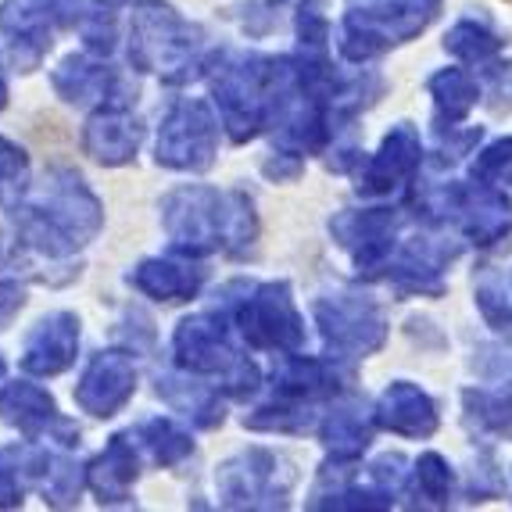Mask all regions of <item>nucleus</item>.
<instances>
[{"mask_svg":"<svg viewBox=\"0 0 512 512\" xmlns=\"http://www.w3.org/2000/svg\"><path fill=\"white\" fill-rule=\"evenodd\" d=\"M158 398L172 405L176 412L194 419V427H219L222 423V402L219 394L208 384H197V380H180V376H158Z\"/></svg>","mask_w":512,"mask_h":512,"instance_id":"412c9836","label":"nucleus"},{"mask_svg":"<svg viewBox=\"0 0 512 512\" xmlns=\"http://www.w3.org/2000/svg\"><path fill=\"white\" fill-rule=\"evenodd\" d=\"M79 36H83V47L97 58H108L119 43V4H104V0H94L86 8L83 22H79Z\"/></svg>","mask_w":512,"mask_h":512,"instance_id":"393cba45","label":"nucleus"},{"mask_svg":"<svg viewBox=\"0 0 512 512\" xmlns=\"http://www.w3.org/2000/svg\"><path fill=\"white\" fill-rule=\"evenodd\" d=\"M133 437L151 452V459L158 462V466H176V462H183L194 452V441H190L187 430H180L172 419H162V416L144 419V423L133 430Z\"/></svg>","mask_w":512,"mask_h":512,"instance_id":"4be33fe9","label":"nucleus"},{"mask_svg":"<svg viewBox=\"0 0 512 512\" xmlns=\"http://www.w3.org/2000/svg\"><path fill=\"white\" fill-rule=\"evenodd\" d=\"M273 384L287 402H305V398H316V394L330 391L333 373L316 359H291L280 366V373L273 376Z\"/></svg>","mask_w":512,"mask_h":512,"instance_id":"5701e85b","label":"nucleus"},{"mask_svg":"<svg viewBox=\"0 0 512 512\" xmlns=\"http://www.w3.org/2000/svg\"><path fill=\"white\" fill-rule=\"evenodd\" d=\"M323 441L333 455L351 459V455H359L369 444V423L362 419V412H355V409L333 412L323 427Z\"/></svg>","mask_w":512,"mask_h":512,"instance_id":"a878e982","label":"nucleus"},{"mask_svg":"<svg viewBox=\"0 0 512 512\" xmlns=\"http://www.w3.org/2000/svg\"><path fill=\"white\" fill-rule=\"evenodd\" d=\"M133 430L115 434L101 455L86 466V487L97 495L101 505H126L133 498V484L140 477V459L133 448Z\"/></svg>","mask_w":512,"mask_h":512,"instance_id":"2eb2a0df","label":"nucleus"},{"mask_svg":"<svg viewBox=\"0 0 512 512\" xmlns=\"http://www.w3.org/2000/svg\"><path fill=\"white\" fill-rule=\"evenodd\" d=\"M201 47V29L190 26L187 18L176 15L165 4H144L133 15L129 29V65L140 72H162L165 83H187L197 72L194 51Z\"/></svg>","mask_w":512,"mask_h":512,"instance_id":"f03ea898","label":"nucleus"},{"mask_svg":"<svg viewBox=\"0 0 512 512\" xmlns=\"http://www.w3.org/2000/svg\"><path fill=\"white\" fill-rule=\"evenodd\" d=\"M316 316L326 344L337 351H369L384 341V323L376 316V308L366 305V301H319Z\"/></svg>","mask_w":512,"mask_h":512,"instance_id":"4468645a","label":"nucleus"},{"mask_svg":"<svg viewBox=\"0 0 512 512\" xmlns=\"http://www.w3.org/2000/svg\"><path fill=\"white\" fill-rule=\"evenodd\" d=\"M448 51L459 54L462 61H484L498 51V40L484 26H477V22H462L448 36Z\"/></svg>","mask_w":512,"mask_h":512,"instance_id":"c756f323","label":"nucleus"},{"mask_svg":"<svg viewBox=\"0 0 512 512\" xmlns=\"http://www.w3.org/2000/svg\"><path fill=\"white\" fill-rule=\"evenodd\" d=\"M448 484H452V473L437 455H423L416 466V480H412V491H416L423 502L441 505L448 498Z\"/></svg>","mask_w":512,"mask_h":512,"instance_id":"7c9ffc66","label":"nucleus"},{"mask_svg":"<svg viewBox=\"0 0 512 512\" xmlns=\"http://www.w3.org/2000/svg\"><path fill=\"white\" fill-rule=\"evenodd\" d=\"M466 215V230L477 237V244H491L495 237L509 233V201L495 190H477L470 194V205L462 208Z\"/></svg>","mask_w":512,"mask_h":512,"instance_id":"b1692460","label":"nucleus"},{"mask_svg":"<svg viewBox=\"0 0 512 512\" xmlns=\"http://www.w3.org/2000/svg\"><path fill=\"white\" fill-rule=\"evenodd\" d=\"M219 122L205 101H176L154 144V162L176 172H205L215 162Z\"/></svg>","mask_w":512,"mask_h":512,"instance_id":"7ed1b4c3","label":"nucleus"},{"mask_svg":"<svg viewBox=\"0 0 512 512\" xmlns=\"http://www.w3.org/2000/svg\"><path fill=\"white\" fill-rule=\"evenodd\" d=\"M137 394V366L129 359V351L122 348H108L97 351L90 366L79 376L76 391V405L94 419H111L115 412L126 409V402Z\"/></svg>","mask_w":512,"mask_h":512,"instance_id":"6e6552de","label":"nucleus"},{"mask_svg":"<svg viewBox=\"0 0 512 512\" xmlns=\"http://www.w3.org/2000/svg\"><path fill=\"white\" fill-rule=\"evenodd\" d=\"M280 459L273 452L251 448V452L237 455L219 470L215 484H219V502L230 509H248V505H283L280 495L287 484H276L280 477Z\"/></svg>","mask_w":512,"mask_h":512,"instance_id":"9d476101","label":"nucleus"},{"mask_svg":"<svg viewBox=\"0 0 512 512\" xmlns=\"http://www.w3.org/2000/svg\"><path fill=\"white\" fill-rule=\"evenodd\" d=\"M172 351H176L180 369L194 376H226L240 362V355L230 344L226 319L215 312L183 319L176 326V337H172Z\"/></svg>","mask_w":512,"mask_h":512,"instance_id":"1a4fd4ad","label":"nucleus"},{"mask_svg":"<svg viewBox=\"0 0 512 512\" xmlns=\"http://www.w3.org/2000/svg\"><path fill=\"white\" fill-rule=\"evenodd\" d=\"M79 355V316L72 312H51L29 330L22 348V369L29 376H58L76 362Z\"/></svg>","mask_w":512,"mask_h":512,"instance_id":"f8f14e48","label":"nucleus"},{"mask_svg":"<svg viewBox=\"0 0 512 512\" xmlns=\"http://www.w3.org/2000/svg\"><path fill=\"white\" fill-rule=\"evenodd\" d=\"M54 455L36 441H15L0 448V509H18L22 498L51 473Z\"/></svg>","mask_w":512,"mask_h":512,"instance_id":"f3484780","label":"nucleus"},{"mask_svg":"<svg viewBox=\"0 0 512 512\" xmlns=\"http://www.w3.org/2000/svg\"><path fill=\"white\" fill-rule=\"evenodd\" d=\"M129 4H151V0H129Z\"/></svg>","mask_w":512,"mask_h":512,"instance_id":"c9c22d12","label":"nucleus"},{"mask_svg":"<svg viewBox=\"0 0 512 512\" xmlns=\"http://www.w3.org/2000/svg\"><path fill=\"white\" fill-rule=\"evenodd\" d=\"M126 280L129 287H137L140 294H147L154 301H187L201 291V283L208 280V269L190 255L144 258Z\"/></svg>","mask_w":512,"mask_h":512,"instance_id":"dca6fc26","label":"nucleus"},{"mask_svg":"<svg viewBox=\"0 0 512 512\" xmlns=\"http://www.w3.org/2000/svg\"><path fill=\"white\" fill-rule=\"evenodd\" d=\"M237 326L244 333V341L251 348H280L291 351L305 341V330H301V316L291 301L287 283H265L255 287L251 298L240 301L237 308Z\"/></svg>","mask_w":512,"mask_h":512,"instance_id":"423d86ee","label":"nucleus"},{"mask_svg":"<svg viewBox=\"0 0 512 512\" xmlns=\"http://www.w3.org/2000/svg\"><path fill=\"white\" fill-rule=\"evenodd\" d=\"M8 108V76H4V65H0V111Z\"/></svg>","mask_w":512,"mask_h":512,"instance_id":"f704fd0d","label":"nucleus"},{"mask_svg":"<svg viewBox=\"0 0 512 512\" xmlns=\"http://www.w3.org/2000/svg\"><path fill=\"white\" fill-rule=\"evenodd\" d=\"M26 305V294L15 280H0V323H8L18 308Z\"/></svg>","mask_w":512,"mask_h":512,"instance_id":"72a5a7b5","label":"nucleus"},{"mask_svg":"<svg viewBox=\"0 0 512 512\" xmlns=\"http://www.w3.org/2000/svg\"><path fill=\"white\" fill-rule=\"evenodd\" d=\"M144 126L133 119V108H97L83 129V151L104 169H119L137 158Z\"/></svg>","mask_w":512,"mask_h":512,"instance_id":"ddd939ff","label":"nucleus"},{"mask_svg":"<svg viewBox=\"0 0 512 512\" xmlns=\"http://www.w3.org/2000/svg\"><path fill=\"white\" fill-rule=\"evenodd\" d=\"M430 90H434V97H437V111L448 115V119H462V115L473 108V101H477V86L459 69H448V72H441V76H434L430 79Z\"/></svg>","mask_w":512,"mask_h":512,"instance_id":"c85d7f7f","label":"nucleus"},{"mask_svg":"<svg viewBox=\"0 0 512 512\" xmlns=\"http://www.w3.org/2000/svg\"><path fill=\"white\" fill-rule=\"evenodd\" d=\"M83 487H86V470L79 466V462L51 459V473H47V480L40 484V491H43V502L47 505H54V509H69V505L79 502Z\"/></svg>","mask_w":512,"mask_h":512,"instance_id":"cd10ccee","label":"nucleus"},{"mask_svg":"<svg viewBox=\"0 0 512 512\" xmlns=\"http://www.w3.org/2000/svg\"><path fill=\"white\" fill-rule=\"evenodd\" d=\"M51 0H0V33L8 40L11 65L18 72L40 69L51 51Z\"/></svg>","mask_w":512,"mask_h":512,"instance_id":"9b49d317","label":"nucleus"},{"mask_svg":"<svg viewBox=\"0 0 512 512\" xmlns=\"http://www.w3.org/2000/svg\"><path fill=\"white\" fill-rule=\"evenodd\" d=\"M0 419L15 427L29 441H58L61 448H76L79 444V427L72 419H65L58 412V402L43 387L29 384V380H15L4 384L0 391Z\"/></svg>","mask_w":512,"mask_h":512,"instance_id":"0eeeda50","label":"nucleus"},{"mask_svg":"<svg viewBox=\"0 0 512 512\" xmlns=\"http://www.w3.org/2000/svg\"><path fill=\"white\" fill-rule=\"evenodd\" d=\"M162 222L172 255L240 251L255 237V212L244 194H219L208 187H180L162 201Z\"/></svg>","mask_w":512,"mask_h":512,"instance_id":"f257e3e1","label":"nucleus"},{"mask_svg":"<svg viewBox=\"0 0 512 512\" xmlns=\"http://www.w3.org/2000/svg\"><path fill=\"white\" fill-rule=\"evenodd\" d=\"M391 212H355L333 222V233L341 237L344 248L355 251L359 265H373L391 251Z\"/></svg>","mask_w":512,"mask_h":512,"instance_id":"6ab92c4d","label":"nucleus"},{"mask_svg":"<svg viewBox=\"0 0 512 512\" xmlns=\"http://www.w3.org/2000/svg\"><path fill=\"white\" fill-rule=\"evenodd\" d=\"M0 376H4V359H0Z\"/></svg>","mask_w":512,"mask_h":512,"instance_id":"e433bc0d","label":"nucleus"},{"mask_svg":"<svg viewBox=\"0 0 512 512\" xmlns=\"http://www.w3.org/2000/svg\"><path fill=\"white\" fill-rule=\"evenodd\" d=\"M51 86L61 101L76 108H133L137 104V86L119 69L94 61L90 51L61 61L51 72Z\"/></svg>","mask_w":512,"mask_h":512,"instance_id":"39448f33","label":"nucleus"},{"mask_svg":"<svg viewBox=\"0 0 512 512\" xmlns=\"http://www.w3.org/2000/svg\"><path fill=\"white\" fill-rule=\"evenodd\" d=\"M29 187V154L0 137V208L15 212Z\"/></svg>","mask_w":512,"mask_h":512,"instance_id":"bb28decb","label":"nucleus"},{"mask_svg":"<svg viewBox=\"0 0 512 512\" xmlns=\"http://www.w3.org/2000/svg\"><path fill=\"white\" fill-rule=\"evenodd\" d=\"M512 162V140H502V144H495V147H487L484 154L477 158V165H473V172L477 176H498V169L502 165H509Z\"/></svg>","mask_w":512,"mask_h":512,"instance_id":"2f4dec72","label":"nucleus"},{"mask_svg":"<svg viewBox=\"0 0 512 512\" xmlns=\"http://www.w3.org/2000/svg\"><path fill=\"white\" fill-rule=\"evenodd\" d=\"M94 0H51V8H54V26L61 29H76L79 22H83L86 8H90Z\"/></svg>","mask_w":512,"mask_h":512,"instance_id":"473e14b6","label":"nucleus"},{"mask_svg":"<svg viewBox=\"0 0 512 512\" xmlns=\"http://www.w3.org/2000/svg\"><path fill=\"white\" fill-rule=\"evenodd\" d=\"M376 419L387 430H394V434H409V437H427L437 427V412L430 405V398L412 384H394L384 394Z\"/></svg>","mask_w":512,"mask_h":512,"instance_id":"a211bd4d","label":"nucleus"},{"mask_svg":"<svg viewBox=\"0 0 512 512\" xmlns=\"http://www.w3.org/2000/svg\"><path fill=\"white\" fill-rule=\"evenodd\" d=\"M419 165V140L412 129H394L391 137L384 140L380 154L373 158L366 172V190L369 194H380V190H391L398 180H405L412 169Z\"/></svg>","mask_w":512,"mask_h":512,"instance_id":"aec40b11","label":"nucleus"},{"mask_svg":"<svg viewBox=\"0 0 512 512\" xmlns=\"http://www.w3.org/2000/svg\"><path fill=\"white\" fill-rule=\"evenodd\" d=\"M43 183L47 187H43V197L36 201L43 219L51 222L58 233H65L76 248H86L104 226V205L97 201V194L86 187L76 169H65V165L47 172Z\"/></svg>","mask_w":512,"mask_h":512,"instance_id":"20e7f679","label":"nucleus"}]
</instances>
